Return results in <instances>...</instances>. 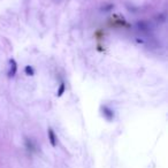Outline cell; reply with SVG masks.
<instances>
[{"mask_svg":"<svg viewBox=\"0 0 168 168\" xmlns=\"http://www.w3.org/2000/svg\"><path fill=\"white\" fill-rule=\"evenodd\" d=\"M102 115L106 117L108 121H111V120H113V117H114V113H113V111L110 110L108 107L104 106V107H102Z\"/></svg>","mask_w":168,"mask_h":168,"instance_id":"6da1fadb","label":"cell"},{"mask_svg":"<svg viewBox=\"0 0 168 168\" xmlns=\"http://www.w3.org/2000/svg\"><path fill=\"white\" fill-rule=\"evenodd\" d=\"M9 65H10L9 76H10V77H13V76H15L16 70H17V65H16V61H15L14 59H10V60H9Z\"/></svg>","mask_w":168,"mask_h":168,"instance_id":"7a4b0ae2","label":"cell"},{"mask_svg":"<svg viewBox=\"0 0 168 168\" xmlns=\"http://www.w3.org/2000/svg\"><path fill=\"white\" fill-rule=\"evenodd\" d=\"M47 134H49V139H50V143H51V145L54 147V146H57V136H55V134H54V131H53V129H49V131H47Z\"/></svg>","mask_w":168,"mask_h":168,"instance_id":"3957f363","label":"cell"},{"mask_svg":"<svg viewBox=\"0 0 168 168\" xmlns=\"http://www.w3.org/2000/svg\"><path fill=\"white\" fill-rule=\"evenodd\" d=\"M24 73L27 74V75H29V76H32V75L35 74V72H34V68L31 66H25V68H24Z\"/></svg>","mask_w":168,"mask_h":168,"instance_id":"277c9868","label":"cell"},{"mask_svg":"<svg viewBox=\"0 0 168 168\" xmlns=\"http://www.w3.org/2000/svg\"><path fill=\"white\" fill-rule=\"evenodd\" d=\"M65 89H66V87H65V84H63V83H61V85H60V88H59L57 96H58V97H60V96H62V93L65 92Z\"/></svg>","mask_w":168,"mask_h":168,"instance_id":"5b68a950","label":"cell"}]
</instances>
